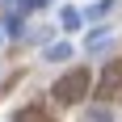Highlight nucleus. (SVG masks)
<instances>
[{"label": "nucleus", "mask_w": 122, "mask_h": 122, "mask_svg": "<svg viewBox=\"0 0 122 122\" xmlns=\"http://www.w3.org/2000/svg\"><path fill=\"white\" fill-rule=\"evenodd\" d=\"M84 84H88V76L84 72H72V76H63L59 84H55V97L59 101H76L80 93H84Z\"/></svg>", "instance_id": "1"}, {"label": "nucleus", "mask_w": 122, "mask_h": 122, "mask_svg": "<svg viewBox=\"0 0 122 122\" xmlns=\"http://www.w3.org/2000/svg\"><path fill=\"white\" fill-rule=\"evenodd\" d=\"M76 21H80V13H76V9H63V30H76Z\"/></svg>", "instance_id": "2"}, {"label": "nucleus", "mask_w": 122, "mask_h": 122, "mask_svg": "<svg viewBox=\"0 0 122 122\" xmlns=\"http://www.w3.org/2000/svg\"><path fill=\"white\" fill-rule=\"evenodd\" d=\"M114 84H122V67H110L105 72V88H114Z\"/></svg>", "instance_id": "3"}]
</instances>
